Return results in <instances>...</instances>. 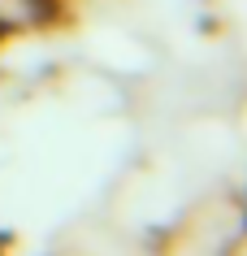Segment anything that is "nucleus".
Returning a JSON list of instances; mask_svg holds the SVG:
<instances>
[{"mask_svg": "<svg viewBox=\"0 0 247 256\" xmlns=\"http://www.w3.org/2000/svg\"><path fill=\"white\" fill-rule=\"evenodd\" d=\"M56 0H0V30H26L43 26L52 18Z\"/></svg>", "mask_w": 247, "mask_h": 256, "instance_id": "1", "label": "nucleus"}]
</instances>
